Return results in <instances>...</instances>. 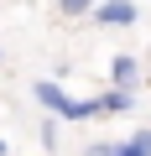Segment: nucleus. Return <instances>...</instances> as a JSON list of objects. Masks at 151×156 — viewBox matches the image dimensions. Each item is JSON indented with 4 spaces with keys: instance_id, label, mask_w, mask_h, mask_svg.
<instances>
[{
    "instance_id": "f257e3e1",
    "label": "nucleus",
    "mask_w": 151,
    "mask_h": 156,
    "mask_svg": "<svg viewBox=\"0 0 151 156\" xmlns=\"http://www.w3.org/2000/svg\"><path fill=\"white\" fill-rule=\"evenodd\" d=\"M37 104L42 109H52V115H63V120H89V115H99V99H68L57 83H37Z\"/></svg>"
},
{
    "instance_id": "0eeeda50",
    "label": "nucleus",
    "mask_w": 151,
    "mask_h": 156,
    "mask_svg": "<svg viewBox=\"0 0 151 156\" xmlns=\"http://www.w3.org/2000/svg\"><path fill=\"white\" fill-rule=\"evenodd\" d=\"M89 156H115V146H94V151H89Z\"/></svg>"
},
{
    "instance_id": "39448f33",
    "label": "nucleus",
    "mask_w": 151,
    "mask_h": 156,
    "mask_svg": "<svg viewBox=\"0 0 151 156\" xmlns=\"http://www.w3.org/2000/svg\"><path fill=\"white\" fill-rule=\"evenodd\" d=\"M130 104H135V99H130V94L120 89V94H104V99H99V115H110V109L120 115V109H130Z\"/></svg>"
},
{
    "instance_id": "20e7f679",
    "label": "nucleus",
    "mask_w": 151,
    "mask_h": 156,
    "mask_svg": "<svg viewBox=\"0 0 151 156\" xmlns=\"http://www.w3.org/2000/svg\"><path fill=\"white\" fill-rule=\"evenodd\" d=\"M115 156H151V130H141V135H130L125 146H115Z\"/></svg>"
},
{
    "instance_id": "7ed1b4c3",
    "label": "nucleus",
    "mask_w": 151,
    "mask_h": 156,
    "mask_svg": "<svg viewBox=\"0 0 151 156\" xmlns=\"http://www.w3.org/2000/svg\"><path fill=\"white\" fill-rule=\"evenodd\" d=\"M110 78H115L120 89H130L135 78H141V68H135V57H125V52H120V57H115V68H110Z\"/></svg>"
},
{
    "instance_id": "f03ea898",
    "label": "nucleus",
    "mask_w": 151,
    "mask_h": 156,
    "mask_svg": "<svg viewBox=\"0 0 151 156\" xmlns=\"http://www.w3.org/2000/svg\"><path fill=\"white\" fill-rule=\"evenodd\" d=\"M94 21L99 26H135V5L130 0H94Z\"/></svg>"
},
{
    "instance_id": "423d86ee",
    "label": "nucleus",
    "mask_w": 151,
    "mask_h": 156,
    "mask_svg": "<svg viewBox=\"0 0 151 156\" xmlns=\"http://www.w3.org/2000/svg\"><path fill=\"white\" fill-rule=\"evenodd\" d=\"M57 11L63 16H84V11H94V0H57Z\"/></svg>"
}]
</instances>
